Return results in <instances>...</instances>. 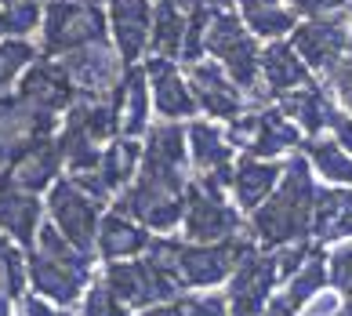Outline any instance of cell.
Instances as JSON below:
<instances>
[{
  "label": "cell",
  "mask_w": 352,
  "mask_h": 316,
  "mask_svg": "<svg viewBox=\"0 0 352 316\" xmlns=\"http://www.w3.org/2000/svg\"><path fill=\"white\" fill-rule=\"evenodd\" d=\"M186 127H178L175 120L153 124L146 131V146H142L131 186L120 189L113 211L153 233H171L186 211Z\"/></svg>",
  "instance_id": "cell-1"
},
{
  "label": "cell",
  "mask_w": 352,
  "mask_h": 316,
  "mask_svg": "<svg viewBox=\"0 0 352 316\" xmlns=\"http://www.w3.org/2000/svg\"><path fill=\"white\" fill-rule=\"evenodd\" d=\"M316 175L302 153H291L283 164L276 189L262 207L251 211V240L265 251H280L287 244L309 240L312 200H316Z\"/></svg>",
  "instance_id": "cell-2"
},
{
  "label": "cell",
  "mask_w": 352,
  "mask_h": 316,
  "mask_svg": "<svg viewBox=\"0 0 352 316\" xmlns=\"http://www.w3.org/2000/svg\"><path fill=\"white\" fill-rule=\"evenodd\" d=\"M91 262L95 258L87 251H76L51 222H41L33 247L25 251V280H30L36 298L58 309H69L80 302L91 284Z\"/></svg>",
  "instance_id": "cell-3"
},
{
  "label": "cell",
  "mask_w": 352,
  "mask_h": 316,
  "mask_svg": "<svg viewBox=\"0 0 352 316\" xmlns=\"http://www.w3.org/2000/svg\"><path fill=\"white\" fill-rule=\"evenodd\" d=\"M146 251L178 284V291H186V287L226 284L232 266L254 251V240L229 236V240H218V244H182V240H171V236H153Z\"/></svg>",
  "instance_id": "cell-4"
},
{
  "label": "cell",
  "mask_w": 352,
  "mask_h": 316,
  "mask_svg": "<svg viewBox=\"0 0 352 316\" xmlns=\"http://www.w3.org/2000/svg\"><path fill=\"white\" fill-rule=\"evenodd\" d=\"M258 41L247 33V25L240 22V15L232 11V0L214 8L211 22H207L204 33V55H214L218 65L226 70V76L240 91L251 95V102L265 105V95L258 87Z\"/></svg>",
  "instance_id": "cell-5"
},
{
  "label": "cell",
  "mask_w": 352,
  "mask_h": 316,
  "mask_svg": "<svg viewBox=\"0 0 352 316\" xmlns=\"http://www.w3.org/2000/svg\"><path fill=\"white\" fill-rule=\"evenodd\" d=\"M44 51L47 55H69L91 44H109L106 11L98 0H51L41 15Z\"/></svg>",
  "instance_id": "cell-6"
},
{
  "label": "cell",
  "mask_w": 352,
  "mask_h": 316,
  "mask_svg": "<svg viewBox=\"0 0 352 316\" xmlns=\"http://www.w3.org/2000/svg\"><path fill=\"white\" fill-rule=\"evenodd\" d=\"M186 244H218L243 233V215L226 200V189L214 178L197 175L186 186V211H182Z\"/></svg>",
  "instance_id": "cell-7"
},
{
  "label": "cell",
  "mask_w": 352,
  "mask_h": 316,
  "mask_svg": "<svg viewBox=\"0 0 352 316\" xmlns=\"http://www.w3.org/2000/svg\"><path fill=\"white\" fill-rule=\"evenodd\" d=\"M294 55L309 65V73H331L352 51V25L345 15H316L291 30Z\"/></svg>",
  "instance_id": "cell-8"
},
{
  "label": "cell",
  "mask_w": 352,
  "mask_h": 316,
  "mask_svg": "<svg viewBox=\"0 0 352 316\" xmlns=\"http://www.w3.org/2000/svg\"><path fill=\"white\" fill-rule=\"evenodd\" d=\"M47 211H51V226H55L76 251H95V233L102 222V204H95L91 196L76 186L73 178H55L47 189Z\"/></svg>",
  "instance_id": "cell-9"
},
{
  "label": "cell",
  "mask_w": 352,
  "mask_h": 316,
  "mask_svg": "<svg viewBox=\"0 0 352 316\" xmlns=\"http://www.w3.org/2000/svg\"><path fill=\"white\" fill-rule=\"evenodd\" d=\"M102 280H106V287L127 309H146V306H156V302H175V295H178V284L153 258L106 262Z\"/></svg>",
  "instance_id": "cell-10"
},
{
  "label": "cell",
  "mask_w": 352,
  "mask_h": 316,
  "mask_svg": "<svg viewBox=\"0 0 352 316\" xmlns=\"http://www.w3.org/2000/svg\"><path fill=\"white\" fill-rule=\"evenodd\" d=\"M55 113H44L19 95H0V167H11L19 156L44 138H55Z\"/></svg>",
  "instance_id": "cell-11"
},
{
  "label": "cell",
  "mask_w": 352,
  "mask_h": 316,
  "mask_svg": "<svg viewBox=\"0 0 352 316\" xmlns=\"http://www.w3.org/2000/svg\"><path fill=\"white\" fill-rule=\"evenodd\" d=\"M276 262L272 255H243L229 273V291H226V306L229 316H262L265 302L276 291Z\"/></svg>",
  "instance_id": "cell-12"
},
{
  "label": "cell",
  "mask_w": 352,
  "mask_h": 316,
  "mask_svg": "<svg viewBox=\"0 0 352 316\" xmlns=\"http://www.w3.org/2000/svg\"><path fill=\"white\" fill-rule=\"evenodd\" d=\"M62 70L69 73L76 95H87V98H109L124 81V62L109 44L69 51V55H62Z\"/></svg>",
  "instance_id": "cell-13"
},
{
  "label": "cell",
  "mask_w": 352,
  "mask_h": 316,
  "mask_svg": "<svg viewBox=\"0 0 352 316\" xmlns=\"http://www.w3.org/2000/svg\"><path fill=\"white\" fill-rule=\"evenodd\" d=\"M189 95L197 102V109H204L207 116H218V120H236L240 113H247V95L226 76L218 62H192L186 73Z\"/></svg>",
  "instance_id": "cell-14"
},
{
  "label": "cell",
  "mask_w": 352,
  "mask_h": 316,
  "mask_svg": "<svg viewBox=\"0 0 352 316\" xmlns=\"http://www.w3.org/2000/svg\"><path fill=\"white\" fill-rule=\"evenodd\" d=\"M19 98H25L30 105L44 113H66L69 105L76 102V87L69 81V73L62 70V62H51V59H33L30 65L22 70L19 76Z\"/></svg>",
  "instance_id": "cell-15"
},
{
  "label": "cell",
  "mask_w": 352,
  "mask_h": 316,
  "mask_svg": "<svg viewBox=\"0 0 352 316\" xmlns=\"http://www.w3.org/2000/svg\"><path fill=\"white\" fill-rule=\"evenodd\" d=\"M41 222H44V204L36 200V193L22 189L8 171H0V229L8 233V240L30 251Z\"/></svg>",
  "instance_id": "cell-16"
},
{
  "label": "cell",
  "mask_w": 352,
  "mask_h": 316,
  "mask_svg": "<svg viewBox=\"0 0 352 316\" xmlns=\"http://www.w3.org/2000/svg\"><path fill=\"white\" fill-rule=\"evenodd\" d=\"M258 76H262L265 102L269 98L280 102L283 95H291V91L312 84L309 65L294 55V48L287 41H272V44H265L262 51H258Z\"/></svg>",
  "instance_id": "cell-17"
},
{
  "label": "cell",
  "mask_w": 352,
  "mask_h": 316,
  "mask_svg": "<svg viewBox=\"0 0 352 316\" xmlns=\"http://www.w3.org/2000/svg\"><path fill=\"white\" fill-rule=\"evenodd\" d=\"M109 4V30L116 41V55L120 62L135 65L142 59V51L149 48V19L153 8L149 0H106Z\"/></svg>",
  "instance_id": "cell-18"
},
{
  "label": "cell",
  "mask_w": 352,
  "mask_h": 316,
  "mask_svg": "<svg viewBox=\"0 0 352 316\" xmlns=\"http://www.w3.org/2000/svg\"><path fill=\"white\" fill-rule=\"evenodd\" d=\"M142 73H146V84L153 91V105L164 120H182V116L197 113V102L189 95L186 76L178 73V65L171 59H149Z\"/></svg>",
  "instance_id": "cell-19"
},
{
  "label": "cell",
  "mask_w": 352,
  "mask_h": 316,
  "mask_svg": "<svg viewBox=\"0 0 352 316\" xmlns=\"http://www.w3.org/2000/svg\"><path fill=\"white\" fill-rule=\"evenodd\" d=\"M342 236H352V189H342V186L316 189L309 240L312 244H331V240H342Z\"/></svg>",
  "instance_id": "cell-20"
},
{
  "label": "cell",
  "mask_w": 352,
  "mask_h": 316,
  "mask_svg": "<svg viewBox=\"0 0 352 316\" xmlns=\"http://www.w3.org/2000/svg\"><path fill=\"white\" fill-rule=\"evenodd\" d=\"M149 240H153V233L146 226H138V222L109 211V215H102V222H98L95 251L102 255V262H124V258H138L149 247Z\"/></svg>",
  "instance_id": "cell-21"
},
{
  "label": "cell",
  "mask_w": 352,
  "mask_h": 316,
  "mask_svg": "<svg viewBox=\"0 0 352 316\" xmlns=\"http://www.w3.org/2000/svg\"><path fill=\"white\" fill-rule=\"evenodd\" d=\"M302 146V131H298L280 109L272 105H262L254 113V131H251V142H247V156L254 160H272L280 153H294Z\"/></svg>",
  "instance_id": "cell-22"
},
{
  "label": "cell",
  "mask_w": 352,
  "mask_h": 316,
  "mask_svg": "<svg viewBox=\"0 0 352 316\" xmlns=\"http://www.w3.org/2000/svg\"><path fill=\"white\" fill-rule=\"evenodd\" d=\"M283 175V164L276 160H254V156H240L232 164V196H236V211H254L269 200Z\"/></svg>",
  "instance_id": "cell-23"
},
{
  "label": "cell",
  "mask_w": 352,
  "mask_h": 316,
  "mask_svg": "<svg viewBox=\"0 0 352 316\" xmlns=\"http://www.w3.org/2000/svg\"><path fill=\"white\" fill-rule=\"evenodd\" d=\"M331 109L334 105L327 98V91L316 87V84H305V87H298V91H291V95L280 98V113L309 138H316L320 131H327Z\"/></svg>",
  "instance_id": "cell-24"
},
{
  "label": "cell",
  "mask_w": 352,
  "mask_h": 316,
  "mask_svg": "<svg viewBox=\"0 0 352 316\" xmlns=\"http://www.w3.org/2000/svg\"><path fill=\"white\" fill-rule=\"evenodd\" d=\"M58 171H62V153L55 146V138H44V142H36V146L25 149L19 160L8 167V175L15 178L22 189L41 193V189H51V182L58 178Z\"/></svg>",
  "instance_id": "cell-25"
},
{
  "label": "cell",
  "mask_w": 352,
  "mask_h": 316,
  "mask_svg": "<svg viewBox=\"0 0 352 316\" xmlns=\"http://www.w3.org/2000/svg\"><path fill=\"white\" fill-rule=\"evenodd\" d=\"M186 153L192 156L200 175H211L232 164V146L226 142V131L211 120H192L186 127Z\"/></svg>",
  "instance_id": "cell-26"
},
{
  "label": "cell",
  "mask_w": 352,
  "mask_h": 316,
  "mask_svg": "<svg viewBox=\"0 0 352 316\" xmlns=\"http://www.w3.org/2000/svg\"><path fill=\"white\" fill-rule=\"evenodd\" d=\"M138 156H142L138 138H113V146L102 149V160H98V167L91 171V175H95L102 182V189L113 196V193L131 186V178L138 171Z\"/></svg>",
  "instance_id": "cell-27"
},
{
  "label": "cell",
  "mask_w": 352,
  "mask_h": 316,
  "mask_svg": "<svg viewBox=\"0 0 352 316\" xmlns=\"http://www.w3.org/2000/svg\"><path fill=\"white\" fill-rule=\"evenodd\" d=\"M182 36H186V8L178 0H160L149 19V51L153 59H178Z\"/></svg>",
  "instance_id": "cell-28"
},
{
  "label": "cell",
  "mask_w": 352,
  "mask_h": 316,
  "mask_svg": "<svg viewBox=\"0 0 352 316\" xmlns=\"http://www.w3.org/2000/svg\"><path fill=\"white\" fill-rule=\"evenodd\" d=\"M240 22L254 41H280L298 25V15L280 0H240Z\"/></svg>",
  "instance_id": "cell-29"
},
{
  "label": "cell",
  "mask_w": 352,
  "mask_h": 316,
  "mask_svg": "<svg viewBox=\"0 0 352 316\" xmlns=\"http://www.w3.org/2000/svg\"><path fill=\"white\" fill-rule=\"evenodd\" d=\"M146 87H149L146 73L138 65H131L124 73L120 87H116V95H120V135L124 138H138L149 127V91Z\"/></svg>",
  "instance_id": "cell-30"
},
{
  "label": "cell",
  "mask_w": 352,
  "mask_h": 316,
  "mask_svg": "<svg viewBox=\"0 0 352 316\" xmlns=\"http://www.w3.org/2000/svg\"><path fill=\"white\" fill-rule=\"evenodd\" d=\"M302 156L309 160V167L316 171L320 178H327L331 186H349L352 189V156L345 149H338L331 138H309L302 146Z\"/></svg>",
  "instance_id": "cell-31"
},
{
  "label": "cell",
  "mask_w": 352,
  "mask_h": 316,
  "mask_svg": "<svg viewBox=\"0 0 352 316\" xmlns=\"http://www.w3.org/2000/svg\"><path fill=\"white\" fill-rule=\"evenodd\" d=\"M25 298V251L0 236V316H15V302Z\"/></svg>",
  "instance_id": "cell-32"
},
{
  "label": "cell",
  "mask_w": 352,
  "mask_h": 316,
  "mask_svg": "<svg viewBox=\"0 0 352 316\" xmlns=\"http://www.w3.org/2000/svg\"><path fill=\"white\" fill-rule=\"evenodd\" d=\"M323 284H327V255H323L320 247H312V255L302 262V269H298L291 280H287V295H283V302L298 313L312 295L323 291Z\"/></svg>",
  "instance_id": "cell-33"
},
{
  "label": "cell",
  "mask_w": 352,
  "mask_h": 316,
  "mask_svg": "<svg viewBox=\"0 0 352 316\" xmlns=\"http://www.w3.org/2000/svg\"><path fill=\"white\" fill-rule=\"evenodd\" d=\"M36 59V48L30 41H0V87L19 81L22 70Z\"/></svg>",
  "instance_id": "cell-34"
},
{
  "label": "cell",
  "mask_w": 352,
  "mask_h": 316,
  "mask_svg": "<svg viewBox=\"0 0 352 316\" xmlns=\"http://www.w3.org/2000/svg\"><path fill=\"white\" fill-rule=\"evenodd\" d=\"M84 316H131V309L120 306V298L106 287V280H91L84 291Z\"/></svg>",
  "instance_id": "cell-35"
},
{
  "label": "cell",
  "mask_w": 352,
  "mask_h": 316,
  "mask_svg": "<svg viewBox=\"0 0 352 316\" xmlns=\"http://www.w3.org/2000/svg\"><path fill=\"white\" fill-rule=\"evenodd\" d=\"M327 280L338 287V295L352 298V247H334L327 255Z\"/></svg>",
  "instance_id": "cell-36"
},
{
  "label": "cell",
  "mask_w": 352,
  "mask_h": 316,
  "mask_svg": "<svg viewBox=\"0 0 352 316\" xmlns=\"http://www.w3.org/2000/svg\"><path fill=\"white\" fill-rule=\"evenodd\" d=\"M312 240H298V244H287V247H280L276 255H272V262H276V276L280 280H291V276L302 269V262L312 255Z\"/></svg>",
  "instance_id": "cell-37"
},
{
  "label": "cell",
  "mask_w": 352,
  "mask_h": 316,
  "mask_svg": "<svg viewBox=\"0 0 352 316\" xmlns=\"http://www.w3.org/2000/svg\"><path fill=\"white\" fill-rule=\"evenodd\" d=\"M331 76V84H334V95H338V102L345 105V109L352 113V51L334 65V70L327 73Z\"/></svg>",
  "instance_id": "cell-38"
},
{
  "label": "cell",
  "mask_w": 352,
  "mask_h": 316,
  "mask_svg": "<svg viewBox=\"0 0 352 316\" xmlns=\"http://www.w3.org/2000/svg\"><path fill=\"white\" fill-rule=\"evenodd\" d=\"M182 309H186V316H229L226 295H197L182 302Z\"/></svg>",
  "instance_id": "cell-39"
},
{
  "label": "cell",
  "mask_w": 352,
  "mask_h": 316,
  "mask_svg": "<svg viewBox=\"0 0 352 316\" xmlns=\"http://www.w3.org/2000/svg\"><path fill=\"white\" fill-rule=\"evenodd\" d=\"M338 309H342V295L338 291H316L302 309H298V316H338Z\"/></svg>",
  "instance_id": "cell-40"
},
{
  "label": "cell",
  "mask_w": 352,
  "mask_h": 316,
  "mask_svg": "<svg viewBox=\"0 0 352 316\" xmlns=\"http://www.w3.org/2000/svg\"><path fill=\"white\" fill-rule=\"evenodd\" d=\"M327 127H331V142L338 149H345L349 156H352V113H342V109H331V120H327Z\"/></svg>",
  "instance_id": "cell-41"
},
{
  "label": "cell",
  "mask_w": 352,
  "mask_h": 316,
  "mask_svg": "<svg viewBox=\"0 0 352 316\" xmlns=\"http://www.w3.org/2000/svg\"><path fill=\"white\" fill-rule=\"evenodd\" d=\"M338 8H345V0H291V11L294 15H305V19L334 15Z\"/></svg>",
  "instance_id": "cell-42"
},
{
  "label": "cell",
  "mask_w": 352,
  "mask_h": 316,
  "mask_svg": "<svg viewBox=\"0 0 352 316\" xmlns=\"http://www.w3.org/2000/svg\"><path fill=\"white\" fill-rule=\"evenodd\" d=\"M22 316H73V313L51 306V302L36 298V295H30V298H22Z\"/></svg>",
  "instance_id": "cell-43"
},
{
  "label": "cell",
  "mask_w": 352,
  "mask_h": 316,
  "mask_svg": "<svg viewBox=\"0 0 352 316\" xmlns=\"http://www.w3.org/2000/svg\"><path fill=\"white\" fill-rule=\"evenodd\" d=\"M135 316H186V309H182V302H156V306L138 309Z\"/></svg>",
  "instance_id": "cell-44"
},
{
  "label": "cell",
  "mask_w": 352,
  "mask_h": 316,
  "mask_svg": "<svg viewBox=\"0 0 352 316\" xmlns=\"http://www.w3.org/2000/svg\"><path fill=\"white\" fill-rule=\"evenodd\" d=\"M338 316H352V298H342V309H338Z\"/></svg>",
  "instance_id": "cell-45"
},
{
  "label": "cell",
  "mask_w": 352,
  "mask_h": 316,
  "mask_svg": "<svg viewBox=\"0 0 352 316\" xmlns=\"http://www.w3.org/2000/svg\"><path fill=\"white\" fill-rule=\"evenodd\" d=\"M0 36H8V30H4V11H0Z\"/></svg>",
  "instance_id": "cell-46"
},
{
  "label": "cell",
  "mask_w": 352,
  "mask_h": 316,
  "mask_svg": "<svg viewBox=\"0 0 352 316\" xmlns=\"http://www.w3.org/2000/svg\"><path fill=\"white\" fill-rule=\"evenodd\" d=\"M11 4H15V0H0V11H4V8H11Z\"/></svg>",
  "instance_id": "cell-47"
},
{
  "label": "cell",
  "mask_w": 352,
  "mask_h": 316,
  "mask_svg": "<svg viewBox=\"0 0 352 316\" xmlns=\"http://www.w3.org/2000/svg\"><path fill=\"white\" fill-rule=\"evenodd\" d=\"M349 25H352V0H349Z\"/></svg>",
  "instance_id": "cell-48"
}]
</instances>
